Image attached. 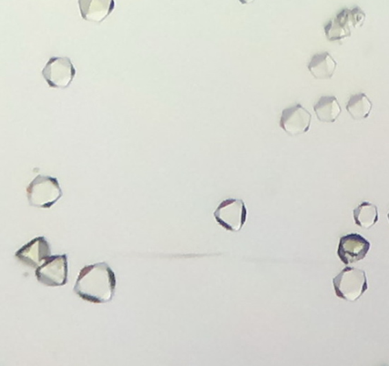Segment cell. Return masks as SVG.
Wrapping results in <instances>:
<instances>
[{
  "instance_id": "1",
  "label": "cell",
  "mask_w": 389,
  "mask_h": 366,
  "mask_svg": "<svg viewBox=\"0 0 389 366\" xmlns=\"http://www.w3.org/2000/svg\"><path fill=\"white\" fill-rule=\"evenodd\" d=\"M116 287V277L104 262L85 267L77 278L74 291L82 299L93 304L111 302Z\"/></svg>"
},
{
  "instance_id": "2",
  "label": "cell",
  "mask_w": 389,
  "mask_h": 366,
  "mask_svg": "<svg viewBox=\"0 0 389 366\" xmlns=\"http://www.w3.org/2000/svg\"><path fill=\"white\" fill-rule=\"evenodd\" d=\"M333 286L336 296L348 302H356L368 290L366 272L351 267L333 279Z\"/></svg>"
},
{
  "instance_id": "3",
  "label": "cell",
  "mask_w": 389,
  "mask_h": 366,
  "mask_svg": "<svg viewBox=\"0 0 389 366\" xmlns=\"http://www.w3.org/2000/svg\"><path fill=\"white\" fill-rule=\"evenodd\" d=\"M27 196L30 205L49 208L63 196V192L58 179L40 175L27 186Z\"/></svg>"
},
{
  "instance_id": "4",
  "label": "cell",
  "mask_w": 389,
  "mask_h": 366,
  "mask_svg": "<svg viewBox=\"0 0 389 366\" xmlns=\"http://www.w3.org/2000/svg\"><path fill=\"white\" fill-rule=\"evenodd\" d=\"M365 20L366 14L359 7L353 10L344 9L326 24L324 30L329 41H342L351 37V27L363 26Z\"/></svg>"
},
{
  "instance_id": "5",
  "label": "cell",
  "mask_w": 389,
  "mask_h": 366,
  "mask_svg": "<svg viewBox=\"0 0 389 366\" xmlns=\"http://www.w3.org/2000/svg\"><path fill=\"white\" fill-rule=\"evenodd\" d=\"M214 216L218 223L227 231L237 232L246 223L247 209L241 199L225 200L214 211Z\"/></svg>"
},
{
  "instance_id": "6",
  "label": "cell",
  "mask_w": 389,
  "mask_h": 366,
  "mask_svg": "<svg viewBox=\"0 0 389 366\" xmlns=\"http://www.w3.org/2000/svg\"><path fill=\"white\" fill-rule=\"evenodd\" d=\"M76 69L68 57H52L42 71V75L54 89H67L76 76Z\"/></svg>"
},
{
  "instance_id": "7",
  "label": "cell",
  "mask_w": 389,
  "mask_h": 366,
  "mask_svg": "<svg viewBox=\"0 0 389 366\" xmlns=\"http://www.w3.org/2000/svg\"><path fill=\"white\" fill-rule=\"evenodd\" d=\"M38 282L48 286H60L67 284L68 262L67 255L52 256L35 272Z\"/></svg>"
},
{
  "instance_id": "8",
  "label": "cell",
  "mask_w": 389,
  "mask_h": 366,
  "mask_svg": "<svg viewBox=\"0 0 389 366\" xmlns=\"http://www.w3.org/2000/svg\"><path fill=\"white\" fill-rule=\"evenodd\" d=\"M370 247V242L362 235H345L340 239L337 255L345 264L356 263L364 260Z\"/></svg>"
},
{
  "instance_id": "9",
  "label": "cell",
  "mask_w": 389,
  "mask_h": 366,
  "mask_svg": "<svg viewBox=\"0 0 389 366\" xmlns=\"http://www.w3.org/2000/svg\"><path fill=\"white\" fill-rule=\"evenodd\" d=\"M312 115L300 104L285 109L282 113L280 126L291 136L304 134L311 126Z\"/></svg>"
},
{
  "instance_id": "10",
  "label": "cell",
  "mask_w": 389,
  "mask_h": 366,
  "mask_svg": "<svg viewBox=\"0 0 389 366\" xmlns=\"http://www.w3.org/2000/svg\"><path fill=\"white\" fill-rule=\"evenodd\" d=\"M49 244L44 236H39L21 247L16 254L23 264L34 268H38L52 256Z\"/></svg>"
},
{
  "instance_id": "11",
  "label": "cell",
  "mask_w": 389,
  "mask_h": 366,
  "mask_svg": "<svg viewBox=\"0 0 389 366\" xmlns=\"http://www.w3.org/2000/svg\"><path fill=\"white\" fill-rule=\"evenodd\" d=\"M79 8L83 19L100 23L115 8L114 0H79Z\"/></svg>"
},
{
  "instance_id": "12",
  "label": "cell",
  "mask_w": 389,
  "mask_h": 366,
  "mask_svg": "<svg viewBox=\"0 0 389 366\" xmlns=\"http://www.w3.org/2000/svg\"><path fill=\"white\" fill-rule=\"evenodd\" d=\"M337 64L328 52L317 54L308 65L309 71L316 80H330L335 75Z\"/></svg>"
},
{
  "instance_id": "13",
  "label": "cell",
  "mask_w": 389,
  "mask_h": 366,
  "mask_svg": "<svg viewBox=\"0 0 389 366\" xmlns=\"http://www.w3.org/2000/svg\"><path fill=\"white\" fill-rule=\"evenodd\" d=\"M314 111L322 123L333 124L340 117L342 107L335 96H324L314 106Z\"/></svg>"
},
{
  "instance_id": "14",
  "label": "cell",
  "mask_w": 389,
  "mask_h": 366,
  "mask_svg": "<svg viewBox=\"0 0 389 366\" xmlns=\"http://www.w3.org/2000/svg\"><path fill=\"white\" fill-rule=\"evenodd\" d=\"M346 109L355 120L368 118L373 109V103L364 93H359L350 98Z\"/></svg>"
},
{
  "instance_id": "15",
  "label": "cell",
  "mask_w": 389,
  "mask_h": 366,
  "mask_svg": "<svg viewBox=\"0 0 389 366\" xmlns=\"http://www.w3.org/2000/svg\"><path fill=\"white\" fill-rule=\"evenodd\" d=\"M353 214L356 225L364 229L373 227L379 220L378 207L368 202L360 204Z\"/></svg>"
},
{
  "instance_id": "16",
  "label": "cell",
  "mask_w": 389,
  "mask_h": 366,
  "mask_svg": "<svg viewBox=\"0 0 389 366\" xmlns=\"http://www.w3.org/2000/svg\"><path fill=\"white\" fill-rule=\"evenodd\" d=\"M238 1L243 5H248L253 3L255 0H238Z\"/></svg>"
},
{
  "instance_id": "17",
  "label": "cell",
  "mask_w": 389,
  "mask_h": 366,
  "mask_svg": "<svg viewBox=\"0 0 389 366\" xmlns=\"http://www.w3.org/2000/svg\"><path fill=\"white\" fill-rule=\"evenodd\" d=\"M387 216H388V221H389V212L388 213Z\"/></svg>"
}]
</instances>
